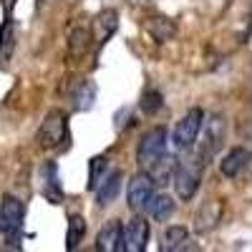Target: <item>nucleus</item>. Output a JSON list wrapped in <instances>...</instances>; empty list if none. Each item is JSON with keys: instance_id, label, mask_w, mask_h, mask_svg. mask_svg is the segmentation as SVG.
I'll return each mask as SVG.
<instances>
[{"instance_id": "4be33fe9", "label": "nucleus", "mask_w": 252, "mask_h": 252, "mask_svg": "<svg viewBox=\"0 0 252 252\" xmlns=\"http://www.w3.org/2000/svg\"><path fill=\"white\" fill-rule=\"evenodd\" d=\"M91 43V31L89 28H73L71 31V38H68V48L73 56H81V53H86Z\"/></svg>"}, {"instance_id": "dca6fc26", "label": "nucleus", "mask_w": 252, "mask_h": 252, "mask_svg": "<svg viewBox=\"0 0 252 252\" xmlns=\"http://www.w3.org/2000/svg\"><path fill=\"white\" fill-rule=\"evenodd\" d=\"M71 101H73L76 111H89L96 101V83L94 81H81L73 91V96H71Z\"/></svg>"}, {"instance_id": "1a4fd4ad", "label": "nucleus", "mask_w": 252, "mask_h": 252, "mask_svg": "<svg viewBox=\"0 0 252 252\" xmlns=\"http://www.w3.org/2000/svg\"><path fill=\"white\" fill-rule=\"evenodd\" d=\"M96 250H101V252H121L124 250V224H121V220H109L98 229Z\"/></svg>"}, {"instance_id": "5701e85b", "label": "nucleus", "mask_w": 252, "mask_h": 252, "mask_svg": "<svg viewBox=\"0 0 252 252\" xmlns=\"http://www.w3.org/2000/svg\"><path fill=\"white\" fill-rule=\"evenodd\" d=\"M89 166H91V172H89V189H96L98 182L106 177V172H109V157H94L89 161Z\"/></svg>"}, {"instance_id": "6ab92c4d", "label": "nucleus", "mask_w": 252, "mask_h": 252, "mask_svg": "<svg viewBox=\"0 0 252 252\" xmlns=\"http://www.w3.org/2000/svg\"><path fill=\"white\" fill-rule=\"evenodd\" d=\"M83 235H86V220H83L81 215H71L68 220V235H66V250H76L83 240Z\"/></svg>"}, {"instance_id": "393cba45", "label": "nucleus", "mask_w": 252, "mask_h": 252, "mask_svg": "<svg viewBox=\"0 0 252 252\" xmlns=\"http://www.w3.org/2000/svg\"><path fill=\"white\" fill-rule=\"evenodd\" d=\"M134 3H139V0H134Z\"/></svg>"}, {"instance_id": "f257e3e1", "label": "nucleus", "mask_w": 252, "mask_h": 252, "mask_svg": "<svg viewBox=\"0 0 252 252\" xmlns=\"http://www.w3.org/2000/svg\"><path fill=\"white\" fill-rule=\"evenodd\" d=\"M202 174H204V161L199 157H192V159H182L179 164H174V172H172V182H174V189H177V197L182 202H189L197 189H199V182H202Z\"/></svg>"}, {"instance_id": "0eeeda50", "label": "nucleus", "mask_w": 252, "mask_h": 252, "mask_svg": "<svg viewBox=\"0 0 252 252\" xmlns=\"http://www.w3.org/2000/svg\"><path fill=\"white\" fill-rule=\"evenodd\" d=\"M154 179L146 174L144 169L129 182V192H126V199H129V207L134 209V212H141V209L146 207V202L152 199L154 194Z\"/></svg>"}, {"instance_id": "2eb2a0df", "label": "nucleus", "mask_w": 252, "mask_h": 252, "mask_svg": "<svg viewBox=\"0 0 252 252\" xmlns=\"http://www.w3.org/2000/svg\"><path fill=\"white\" fill-rule=\"evenodd\" d=\"M174 207H177V204H174V199H172L169 194H164V192L157 194V192H154L144 209H146V212H149L157 222H166V220L174 215Z\"/></svg>"}, {"instance_id": "7ed1b4c3", "label": "nucleus", "mask_w": 252, "mask_h": 252, "mask_svg": "<svg viewBox=\"0 0 252 252\" xmlns=\"http://www.w3.org/2000/svg\"><path fill=\"white\" fill-rule=\"evenodd\" d=\"M164 154H166V126H154V129L146 131L139 141L136 164L144 172H149Z\"/></svg>"}, {"instance_id": "f3484780", "label": "nucleus", "mask_w": 252, "mask_h": 252, "mask_svg": "<svg viewBox=\"0 0 252 252\" xmlns=\"http://www.w3.org/2000/svg\"><path fill=\"white\" fill-rule=\"evenodd\" d=\"M187 242H189V232H187V227L174 224V227H166L164 240L159 242V250H164V252H177V250L187 247Z\"/></svg>"}, {"instance_id": "9b49d317", "label": "nucleus", "mask_w": 252, "mask_h": 252, "mask_svg": "<svg viewBox=\"0 0 252 252\" xmlns=\"http://www.w3.org/2000/svg\"><path fill=\"white\" fill-rule=\"evenodd\" d=\"M247 164H250V152L245 149V146H235V149H229L222 161H220V172L222 177L227 179H237L245 169H247Z\"/></svg>"}, {"instance_id": "9d476101", "label": "nucleus", "mask_w": 252, "mask_h": 252, "mask_svg": "<svg viewBox=\"0 0 252 252\" xmlns=\"http://www.w3.org/2000/svg\"><path fill=\"white\" fill-rule=\"evenodd\" d=\"M38 179H40V192L43 197L53 204H61L63 202V189H61V179H58V166L56 161H46L38 172Z\"/></svg>"}, {"instance_id": "6e6552de", "label": "nucleus", "mask_w": 252, "mask_h": 252, "mask_svg": "<svg viewBox=\"0 0 252 252\" xmlns=\"http://www.w3.org/2000/svg\"><path fill=\"white\" fill-rule=\"evenodd\" d=\"M149 240V222L144 217H134L124 224V252H144Z\"/></svg>"}, {"instance_id": "423d86ee", "label": "nucleus", "mask_w": 252, "mask_h": 252, "mask_svg": "<svg viewBox=\"0 0 252 252\" xmlns=\"http://www.w3.org/2000/svg\"><path fill=\"white\" fill-rule=\"evenodd\" d=\"M23 217H26V204L13 194H5L0 199V232L13 237L20 232L23 227Z\"/></svg>"}, {"instance_id": "f03ea898", "label": "nucleus", "mask_w": 252, "mask_h": 252, "mask_svg": "<svg viewBox=\"0 0 252 252\" xmlns=\"http://www.w3.org/2000/svg\"><path fill=\"white\" fill-rule=\"evenodd\" d=\"M202 144H199V152L197 157L207 164L209 159H215L224 144V136H227V121L222 114H204V121H202Z\"/></svg>"}, {"instance_id": "aec40b11", "label": "nucleus", "mask_w": 252, "mask_h": 252, "mask_svg": "<svg viewBox=\"0 0 252 252\" xmlns=\"http://www.w3.org/2000/svg\"><path fill=\"white\" fill-rule=\"evenodd\" d=\"M164 106V96H161V91L159 89H146L144 94H141V101H139V109L144 111V114H157L159 109Z\"/></svg>"}, {"instance_id": "39448f33", "label": "nucleus", "mask_w": 252, "mask_h": 252, "mask_svg": "<svg viewBox=\"0 0 252 252\" xmlns=\"http://www.w3.org/2000/svg\"><path fill=\"white\" fill-rule=\"evenodd\" d=\"M63 141H68V116L63 111H51L38 129V144L43 149H58Z\"/></svg>"}, {"instance_id": "412c9836", "label": "nucleus", "mask_w": 252, "mask_h": 252, "mask_svg": "<svg viewBox=\"0 0 252 252\" xmlns=\"http://www.w3.org/2000/svg\"><path fill=\"white\" fill-rule=\"evenodd\" d=\"M13 46H15V26L10 18H5L3 28H0V58L5 61L13 53Z\"/></svg>"}, {"instance_id": "4468645a", "label": "nucleus", "mask_w": 252, "mask_h": 252, "mask_svg": "<svg viewBox=\"0 0 252 252\" xmlns=\"http://www.w3.org/2000/svg\"><path fill=\"white\" fill-rule=\"evenodd\" d=\"M220 220H222V202H217V199L215 202H207L197 212V217H194V232H199V235L212 232Z\"/></svg>"}, {"instance_id": "20e7f679", "label": "nucleus", "mask_w": 252, "mask_h": 252, "mask_svg": "<svg viewBox=\"0 0 252 252\" xmlns=\"http://www.w3.org/2000/svg\"><path fill=\"white\" fill-rule=\"evenodd\" d=\"M202 121H204V111L202 109H189L174 126V134H172V144L177 152H192L194 144H197V136H199V129H202Z\"/></svg>"}, {"instance_id": "a211bd4d", "label": "nucleus", "mask_w": 252, "mask_h": 252, "mask_svg": "<svg viewBox=\"0 0 252 252\" xmlns=\"http://www.w3.org/2000/svg\"><path fill=\"white\" fill-rule=\"evenodd\" d=\"M146 31H149V35L157 43H166V40H172L177 35V26L169 18H152L149 23H146Z\"/></svg>"}, {"instance_id": "f8f14e48", "label": "nucleus", "mask_w": 252, "mask_h": 252, "mask_svg": "<svg viewBox=\"0 0 252 252\" xmlns=\"http://www.w3.org/2000/svg\"><path fill=\"white\" fill-rule=\"evenodd\" d=\"M119 28V13L114 8H106V10H101L94 20V40H96V46H103L106 40L116 33Z\"/></svg>"}, {"instance_id": "b1692460", "label": "nucleus", "mask_w": 252, "mask_h": 252, "mask_svg": "<svg viewBox=\"0 0 252 252\" xmlns=\"http://www.w3.org/2000/svg\"><path fill=\"white\" fill-rule=\"evenodd\" d=\"M3 3H5V10H10V8L15 5V0H3Z\"/></svg>"}, {"instance_id": "ddd939ff", "label": "nucleus", "mask_w": 252, "mask_h": 252, "mask_svg": "<svg viewBox=\"0 0 252 252\" xmlns=\"http://www.w3.org/2000/svg\"><path fill=\"white\" fill-rule=\"evenodd\" d=\"M121 172L119 169H114V172H106V177H103L101 182H98V187L94 189L96 192V204L98 207H109L116 197H119V192H121Z\"/></svg>"}]
</instances>
